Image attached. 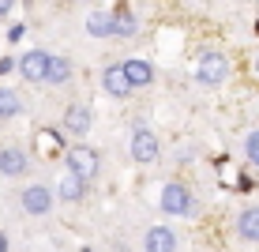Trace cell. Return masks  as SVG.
I'll list each match as a JSON object with an SVG mask.
<instances>
[{
	"label": "cell",
	"mask_w": 259,
	"mask_h": 252,
	"mask_svg": "<svg viewBox=\"0 0 259 252\" xmlns=\"http://www.w3.org/2000/svg\"><path fill=\"white\" fill-rule=\"evenodd\" d=\"M226 76H229V60H226V53H218V49H207L199 57V64H195V79H199L203 87L226 83Z\"/></svg>",
	"instance_id": "1"
},
{
	"label": "cell",
	"mask_w": 259,
	"mask_h": 252,
	"mask_svg": "<svg viewBox=\"0 0 259 252\" xmlns=\"http://www.w3.org/2000/svg\"><path fill=\"white\" fill-rule=\"evenodd\" d=\"M98 166H102V158H98L94 147H87V143L68 147V173H75L79 181H91V177H98Z\"/></svg>",
	"instance_id": "2"
},
{
	"label": "cell",
	"mask_w": 259,
	"mask_h": 252,
	"mask_svg": "<svg viewBox=\"0 0 259 252\" xmlns=\"http://www.w3.org/2000/svg\"><path fill=\"white\" fill-rule=\"evenodd\" d=\"M162 211L165 214H192L195 211V203H192V192L184 185H165L162 188Z\"/></svg>",
	"instance_id": "3"
},
{
	"label": "cell",
	"mask_w": 259,
	"mask_h": 252,
	"mask_svg": "<svg viewBox=\"0 0 259 252\" xmlns=\"http://www.w3.org/2000/svg\"><path fill=\"white\" fill-rule=\"evenodd\" d=\"M46 64H49L46 49H26L19 57V76L30 79V83H41V79H46Z\"/></svg>",
	"instance_id": "4"
},
{
	"label": "cell",
	"mask_w": 259,
	"mask_h": 252,
	"mask_svg": "<svg viewBox=\"0 0 259 252\" xmlns=\"http://www.w3.org/2000/svg\"><path fill=\"white\" fill-rule=\"evenodd\" d=\"M158 136L150 128H136V136H132V158L136 162H154L158 158Z\"/></svg>",
	"instance_id": "5"
},
{
	"label": "cell",
	"mask_w": 259,
	"mask_h": 252,
	"mask_svg": "<svg viewBox=\"0 0 259 252\" xmlns=\"http://www.w3.org/2000/svg\"><path fill=\"white\" fill-rule=\"evenodd\" d=\"M49 207H53V192H49L46 185L23 188V211L26 214H49Z\"/></svg>",
	"instance_id": "6"
},
{
	"label": "cell",
	"mask_w": 259,
	"mask_h": 252,
	"mask_svg": "<svg viewBox=\"0 0 259 252\" xmlns=\"http://www.w3.org/2000/svg\"><path fill=\"white\" fill-rule=\"evenodd\" d=\"M26 169H30L26 151H19V147H4V151H0V173H4V177H23Z\"/></svg>",
	"instance_id": "7"
},
{
	"label": "cell",
	"mask_w": 259,
	"mask_h": 252,
	"mask_svg": "<svg viewBox=\"0 0 259 252\" xmlns=\"http://www.w3.org/2000/svg\"><path fill=\"white\" fill-rule=\"evenodd\" d=\"M143 248L147 252H177V233L169 226H150L147 237H143Z\"/></svg>",
	"instance_id": "8"
},
{
	"label": "cell",
	"mask_w": 259,
	"mask_h": 252,
	"mask_svg": "<svg viewBox=\"0 0 259 252\" xmlns=\"http://www.w3.org/2000/svg\"><path fill=\"white\" fill-rule=\"evenodd\" d=\"M91 124H94V110H91V105H68V110H64V128H68V132L87 136V132H91Z\"/></svg>",
	"instance_id": "9"
},
{
	"label": "cell",
	"mask_w": 259,
	"mask_h": 252,
	"mask_svg": "<svg viewBox=\"0 0 259 252\" xmlns=\"http://www.w3.org/2000/svg\"><path fill=\"white\" fill-rule=\"evenodd\" d=\"M120 71H124V79H128L132 91H136V87H150V83H154V71H150L147 60H124Z\"/></svg>",
	"instance_id": "10"
},
{
	"label": "cell",
	"mask_w": 259,
	"mask_h": 252,
	"mask_svg": "<svg viewBox=\"0 0 259 252\" xmlns=\"http://www.w3.org/2000/svg\"><path fill=\"white\" fill-rule=\"evenodd\" d=\"M57 196H60L64 203H79V200L87 196V181H79L75 173H68V169H64V173H60V181H57Z\"/></svg>",
	"instance_id": "11"
},
{
	"label": "cell",
	"mask_w": 259,
	"mask_h": 252,
	"mask_svg": "<svg viewBox=\"0 0 259 252\" xmlns=\"http://www.w3.org/2000/svg\"><path fill=\"white\" fill-rule=\"evenodd\" d=\"M102 91H105V94H113V98H128V94H132V87H128V79H124L120 64L105 68V76H102Z\"/></svg>",
	"instance_id": "12"
},
{
	"label": "cell",
	"mask_w": 259,
	"mask_h": 252,
	"mask_svg": "<svg viewBox=\"0 0 259 252\" xmlns=\"http://www.w3.org/2000/svg\"><path fill=\"white\" fill-rule=\"evenodd\" d=\"M68 79H71V60L68 57H49L46 79H41V83H68Z\"/></svg>",
	"instance_id": "13"
},
{
	"label": "cell",
	"mask_w": 259,
	"mask_h": 252,
	"mask_svg": "<svg viewBox=\"0 0 259 252\" xmlns=\"http://www.w3.org/2000/svg\"><path fill=\"white\" fill-rule=\"evenodd\" d=\"M237 230H240V237H244V241H259V207H248V211H240Z\"/></svg>",
	"instance_id": "14"
},
{
	"label": "cell",
	"mask_w": 259,
	"mask_h": 252,
	"mask_svg": "<svg viewBox=\"0 0 259 252\" xmlns=\"http://www.w3.org/2000/svg\"><path fill=\"white\" fill-rule=\"evenodd\" d=\"M87 30L94 34V38H105V34H113V12H91V19H87Z\"/></svg>",
	"instance_id": "15"
},
{
	"label": "cell",
	"mask_w": 259,
	"mask_h": 252,
	"mask_svg": "<svg viewBox=\"0 0 259 252\" xmlns=\"http://www.w3.org/2000/svg\"><path fill=\"white\" fill-rule=\"evenodd\" d=\"M23 113V102L15 91H8V87H0V121H12V117Z\"/></svg>",
	"instance_id": "16"
},
{
	"label": "cell",
	"mask_w": 259,
	"mask_h": 252,
	"mask_svg": "<svg viewBox=\"0 0 259 252\" xmlns=\"http://www.w3.org/2000/svg\"><path fill=\"white\" fill-rule=\"evenodd\" d=\"M139 30V19L132 12H117L113 15V34H120V38H132V34Z\"/></svg>",
	"instance_id": "17"
},
{
	"label": "cell",
	"mask_w": 259,
	"mask_h": 252,
	"mask_svg": "<svg viewBox=\"0 0 259 252\" xmlns=\"http://www.w3.org/2000/svg\"><path fill=\"white\" fill-rule=\"evenodd\" d=\"M244 151H248V158H252L255 162V166H259V128L252 132V136H248L244 139Z\"/></svg>",
	"instance_id": "18"
},
{
	"label": "cell",
	"mask_w": 259,
	"mask_h": 252,
	"mask_svg": "<svg viewBox=\"0 0 259 252\" xmlns=\"http://www.w3.org/2000/svg\"><path fill=\"white\" fill-rule=\"evenodd\" d=\"M12 15V0H0V19H8Z\"/></svg>",
	"instance_id": "19"
},
{
	"label": "cell",
	"mask_w": 259,
	"mask_h": 252,
	"mask_svg": "<svg viewBox=\"0 0 259 252\" xmlns=\"http://www.w3.org/2000/svg\"><path fill=\"white\" fill-rule=\"evenodd\" d=\"M12 64H15L12 57H4V60H0V76H8V71H12Z\"/></svg>",
	"instance_id": "20"
},
{
	"label": "cell",
	"mask_w": 259,
	"mask_h": 252,
	"mask_svg": "<svg viewBox=\"0 0 259 252\" xmlns=\"http://www.w3.org/2000/svg\"><path fill=\"white\" fill-rule=\"evenodd\" d=\"M0 252H8V237H4V233H0Z\"/></svg>",
	"instance_id": "21"
},
{
	"label": "cell",
	"mask_w": 259,
	"mask_h": 252,
	"mask_svg": "<svg viewBox=\"0 0 259 252\" xmlns=\"http://www.w3.org/2000/svg\"><path fill=\"white\" fill-rule=\"evenodd\" d=\"M255 30H259V23H255Z\"/></svg>",
	"instance_id": "22"
}]
</instances>
